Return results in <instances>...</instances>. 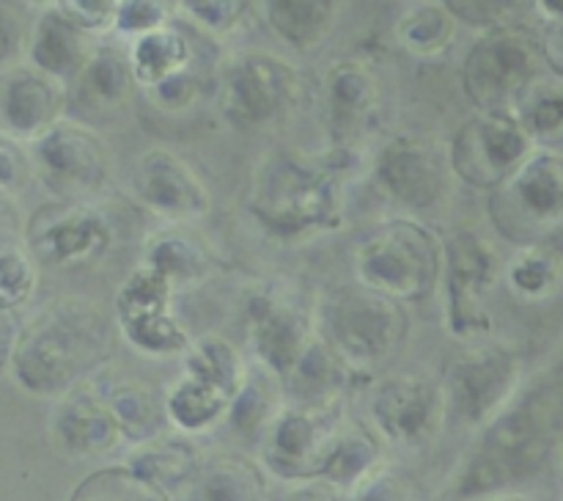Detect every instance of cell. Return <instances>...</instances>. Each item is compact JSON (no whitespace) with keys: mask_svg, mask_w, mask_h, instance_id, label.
<instances>
[{"mask_svg":"<svg viewBox=\"0 0 563 501\" xmlns=\"http://www.w3.org/2000/svg\"><path fill=\"white\" fill-rule=\"evenodd\" d=\"M341 422L339 411L284 405L258 438L264 468L289 484L319 479Z\"/></svg>","mask_w":563,"mask_h":501,"instance_id":"18","label":"cell"},{"mask_svg":"<svg viewBox=\"0 0 563 501\" xmlns=\"http://www.w3.org/2000/svg\"><path fill=\"white\" fill-rule=\"evenodd\" d=\"M31 179H36V176H33L27 146L11 141V138H0V193H3V202H14Z\"/></svg>","mask_w":563,"mask_h":501,"instance_id":"46","label":"cell"},{"mask_svg":"<svg viewBox=\"0 0 563 501\" xmlns=\"http://www.w3.org/2000/svg\"><path fill=\"white\" fill-rule=\"evenodd\" d=\"M22 237L42 268L69 270L102 262L115 229L93 202H49L27 215Z\"/></svg>","mask_w":563,"mask_h":501,"instance_id":"13","label":"cell"},{"mask_svg":"<svg viewBox=\"0 0 563 501\" xmlns=\"http://www.w3.org/2000/svg\"><path fill=\"white\" fill-rule=\"evenodd\" d=\"M119 330L121 336L135 347V350H141L143 356H154V358L185 356V352L190 350L192 341H196L190 334H187L185 325L174 317V312L152 314V317L119 323Z\"/></svg>","mask_w":563,"mask_h":501,"instance_id":"40","label":"cell"},{"mask_svg":"<svg viewBox=\"0 0 563 501\" xmlns=\"http://www.w3.org/2000/svg\"><path fill=\"white\" fill-rule=\"evenodd\" d=\"M201 462L203 457L185 435H159L148 444L132 446L130 457H126V466L135 468L141 477L152 479L168 493L179 488L190 490L201 471Z\"/></svg>","mask_w":563,"mask_h":501,"instance_id":"32","label":"cell"},{"mask_svg":"<svg viewBox=\"0 0 563 501\" xmlns=\"http://www.w3.org/2000/svg\"><path fill=\"white\" fill-rule=\"evenodd\" d=\"M533 9H537L544 20H550V25L563 22V0H539V3H533Z\"/></svg>","mask_w":563,"mask_h":501,"instance_id":"52","label":"cell"},{"mask_svg":"<svg viewBox=\"0 0 563 501\" xmlns=\"http://www.w3.org/2000/svg\"><path fill=\"white\" fill-rule=\"evenodd\" d=\"M187 493L190 501H267V468L245 455L220 451L203 457Z\"/></svg>","mask_w":563,"mask_h":501,"instance_id":"29","label":"cell"},{"mask_svg":"<svg viewBox=\"0 0 563 501\" xmlns=\"http://www.w3.org/2000/svg\"><path fill=\"white\" fill-rule=\"evenodd\" d=\"M55 9L75 22L88 36L102 39L113 36L115 17H119V0H58Z\"/></svg>","mask_w":563,"mask_h":501,"instance_id":"44","label":"cell"},{"mask_svg":"<svg viewBox=\"0 0 563 501\" xmlns=\"http://www.w3.org/2000/svg\"><path fill=\"white\" fill-rule=\"evenodd\" d=\"M231 405H234V400L225 391L214 389V385L203 383L187 372H181L174 380V385L165 391L168 424L185 438L187 435L212 433L214 427H220L229 418Z\"/></svg>","mask_w":563,"mask_h":501,"instance_id":"31","label":"cell"},{"mask_svg":"<svg viewBox=\"0 0 563 501\" xmlns=\"http://www.w3.org/2000/svg\"><path fill=\"white\" fill-rule=\"evenodd\" d=\"M119 336L113 308L82 295L58 297L25 325L9 372L27 394L58 400L93 380Z\"/></svg>","mask_w":563,"mask_h":501,"instance_id":"1","label":"cell"},{"mask_svg":"<svg viewBox=\"0 0 563 501\" xmlns=\"http://www.w3.org/2000/svg\"><path fill=\"white\" fill-rule=\"evenodd\" d=\"M368 413L379 438L401 449L432 444L449 422L443 383L423 372H396L377 380Z\"/></svg>","mask_w":563,"mask_h":501,"instance_id":"16","label":"cell"},{"mask_svg":"<svg viewBox=\"0 0 563 501\" xmlns=\"http://www.w3.org/2000/svg\"><path fill=\"white\" fill-rule=\"evenodd\" d=\"M322 108L333 149L355 152L383 110V83L361 58H341L324 72Z\"/></svg>","mask_w":563,"mask_h":501,"instance_id":"20","label":"cell"},{"mask_svg":"<svg viewBox=\"0 0 563 501\" xmlns=\"http://www.w3.org/2000/svg\"><path fill=\"white\" fill-rule=\"evenodd\" d=\"M511 113L520 119L539 149L563 143V75L548 69L520 94Z\"/></svg>","mask_w":563,"mask_h":501,"instance_id":"35","label":"cell"},{"mask_svg":"<svg viewBox=\"0 0 563 501\" xmlns=\"http://www.w3.org/2000/svg\"><path fill=\"white\" fill-rule=\"evenodd\" d=\"M49 438L60 455L75 460L108 455L124 440L102 383L86 380L55 400L49 413Z\"/></svg>","mask_w":563,"mask_h":501,"instance_id":"21","label":"cell"},{"mask_svg":"<svg viewBox=\"0 0 563 501\" xmlns=\"http://www.w3.org/2000/svg\"><path fill=\"white\" fill-rule=\"evenodd\" d=\"M302 75L289 58L264 50L236 53L218 72V110L240 130H267L300 105Z\"/></svg>","mask_w":563,"mask_h":501,"instance_id":"6","label":"cell"},{"mask_svg":"<svg viewBox=\"0 0 563 501\" xmlns=\"http://www.w3.org/2000/svg\"><path fill=\"white\" fill-rule=\"evenodd\" d=\"M179 9L196 25L198 33L225 39L245 25L256 3H245V0H185V3H179Z\"/></svg>","mask_w":563,"mask_h":501,"instance_id":"41","label":"cell"},{"mask_svg":"<svg viewBox=\"0 0 563 501\" xmlns=\"http://www.w3.org/2000/svg\"><path fill=\"white\" fill-rule=\"evenodd\" d=\"M440 383L451 422L484 433L515 402L522 383V361L500 341H473L451 358Z\"/></svg>","mask_w":563,"mask_h":501,"instance_id":"7","label":"cell"},{"mask_svg":"<svg viewBox=\"0 0 563 501\" xmlns=\"http://www.w3.org/2000/svg\"><path fill=\"white\" fill-rule=\"evenodd\" d=\"M130 190L137 207L170 226H190L212 213V190L174 149L152 146L132 165Z\"/></svg>","mask_w":563,"mask_h":501,"instance_id":"17","label":"cell"},{"mask_svg":"<svg viewBox=\"0 0 563 501\" xmlns=\"http://www.w3.org/2000/svg\"><path fill=\"white\" fill-rule=\"evenodd\" d=\"M245 314L247 350H251L253 363L284 383L319 339L317 308L308 312L289 292L278 286H264L256 295H251Z\"/></svg>","mask_w":563,"mask_h":501,"instance_id":"15","label":"cell"},{"mask_svg":"<svg viewBox=\"0 0 563 501\" xmlns=\"http://www.w3.org/2000/svg\"><path fill=\"white\" fill-rule=\"evenodd\" d=\"M449 146L412 132L385 141L372 160L374 190L405 213H423L440 204L449 190Z\"/></svg>","mask_w":563,"mask_h":501,"instance_id":"14","label":"cell"},{"mask_svg":"<svg viewBox=\"0 0 563 501\" xmlns=\"http://www.w3.org/2000/svg\"><path fill=\"white\" fill-rule=\"evenodd\" d=\"M146 94H148V102H152L157 110H163V113H185V110H190L192 105L201 99L203 77L201 72H198V66H192V69L170 77V80H165L163 86L152 88V91Z\"/></svg>","mask_w":563,"mask_h":501,"instance_id":"45","label":"cell"},{"mask_svg":"<svg viewBox=\"0 0 563 501\" xmlns=\"http://www.w3.org/2000/svg\"><path fill=\"white\" fill-rule=\"evenodd\" d=\"M454 17L460 20L462 28H473L484 36V33L504 31V28L520 25L522 9H531L528 3H484V0H445Z\"/></svg>","mask_w":563,"mask_h":501,"instance_id":"42","label":"cell"},{"mask_svg":"<svg viewBox=\"0 0 563 501\" xmlns=\"http://www.w3.org/2000/svg\"><path fill=\"white\" fill-rule=\"evenodd\" d=\"M544 457V433L528 405H511L482 433V440L460 471L462 495H504L517 479L528 477Z\"/></svg>","mask_w":563,"mask_h":501,"instance_id":"12","label":"cell"},{"mask_svg":"<svg viewBox=\"0 0 563 501\" xmlns=\"http://www.w3.org/2000/svg\"><path fill=\"white\" fill-rule=\"evenodd\" d=\"M170 6L159 0H119V17H115L113 36L126 39V44L146 33L170 25Z\"/></svg>","mask_w":563,"mask_h":501,"instance_id":"43","label":"cell"},{"mask_svg":"<svg viewBox=\"0 0 563 501\" xmlns=\"http://www.w3.org/2000/svg\"><path fill=\"white\" fill-rule=\"evenodd\" d=\"M33 176L53 202H93L113 179V154L88 124L64 119L27 146Z\"/></svg>","mask_w":563,"mask_h":501,"instance_id":"10","label":"cell"},{"mask_svg":"<svg viewBox=\"0 0 563 501\" xmlns=\"http://www.w3.org/2000/svg\"><path fill=\"white\" fill-rule=\"evenodd\" d=\"M38 259L27 248L25 237H14L5 229L0 242V312H20L38 286Z\"/></svg>","mask_w":563,"mask_h":501,"instance_id":"39","label":"cell"},{"mask_svg":"<svg viewBox=\"0 0 563 501\" xmlns=\"http://www.w3.org/2000/svg\"><path fill=\"white\" fill-rule=\"evenodd\" d=\"M489 224L515 248L553 246L563 231V154L539 149L506 185L489 193Z\"/></svg>","mask_w":563,"mask_h":501,"instance_id":"5","label":"cell"},{"mask_svg":"<svg viewBox=\"0 0 563 501\" xmlns=\"http://www.w3.org/2000/svg\"><path fill=\"white\" fill-rule=\"evenodd\" d=\"M460 20L449 3H412L401 11L396 22V42L401 50L421 61H434L449 55L454 47Z\"/></svg>","mask_w":563,"mask_h":501,"instance_id":"34","label":"cell"},{"mask_svg":"<svg viewBox=\"0 0 563 501\" xmlns=\"http://www.w3.org/2000/svg\"><path fill=\"white\" fill-rule=\"evenodd\" d=\"M284 405V389H280L278 380H275L273 374L264 372V369L253 367L245 389L236 394L234 405H231L225 424H231L236 433L247 435V438H251V435H258V438H262L264 429L269 427V422L278 416V411Z\"/></svg>","mask_w":563,"mask_h":501,"instance_id":"38","label":"cell"},{"mask_svg":"<svg viewBox=\"0 0 563 501\" xmlns=\"http://www.w3.org/2000/svg\"><path fill=\"white\" fill-rule=\"evenodd\" d=\"M317 328L344 367L352 374H363L399 352L410 317L401 303L357 286L335 290L319 301Z\"/></svg>","mask_w":563,"mask_h":501,"instance_id":"4","label":"cell"},{"mask_svg":"<svg viewBox=\"0 0 563 501\" xmlns=\"http://www.w3.org/2000/svg\"><path fill=\"white\" fill-rule=\"evenodd\" d=\"M383 468V438L377 435V429L357 422V418H344L319 479L339 490L341 495H346L361 488L363 482H368Z\"/></svg>","mask_w":563,"mask_h":501,"instance_id":"27","label":"cell"},{"mask_svg":"<svg viewBox=\"0 0 563 501\" xmlns=\"http://www.w3.org/2000/svg\"><path fill=\"white\" fill-rule=\"evenodd\" d=\"M410 482L399 471L385 466L383 471L374 473L368 482H363L361 488L346 493L341 501H410Z\"/></svg>","mask_w":563,"mask_h":501,"instance_id":"47","label":"cell"},{"mask_svg":"<svg viewBox=\"0 0 563 501\" xmlns=\"http://www.w3.org/2000/svg\"><path fill=\"white\" fill-rule=\"evenodd\" d=\"M352 152L302 154L273 149L256 163L247 193L253 220L280 242L335 231L344 224V163Z\"/></svg>","mask_w":563,"mask_h":501,"instance_id":"2","label":"cell"},{"mask_svg":"<svg viewBox=\"0 0 563 501\" xmlns=\"http://www.w3.org/2000/svg\"><path fill=\"white\" fill-rule=\"evenodd\" d=\"M258 17L280 44L291 50H317L333 36L344 6L335 0H264Z\"/></svg>","mask_w":563,"mask_h":501,"instance_id":"26","label":"cell"},{"mask_svg":"<svg viewBox=\"0 0 563 501\" xmlns=\"http://www.w3.org/2000/svg\"><path fill=\"white\" fill-rule=\"evenodd\" d=\"M141 262L157 270L176 292L203 284L218 270L212 248L187 226H168V229L154 231L143 246Z\"/></svg>","mask_w":563,"mask_h":501,"instance_id":"23","label":"cell"},{"mask_svg":"<svg viewBox=\"0 0 563 501\" xmlns=\"http://www.w3.org/2000/svg\"><path fill=\"white\" fill-rule=\"evenodd\" d=\"M445 242L421 220L399 215L374 226L352 251L357 286L396 303H421L443 284Z\"/></svg>","mask_w":563,"mask_h":501,"instance_id":"3","label":"cell"},{"mask_svg":"<svg viewBox=\"0 0 563 501\" xmlns=\"http://www.w3.org/2000/svg\"><path fill=\"white\" fill-rule=\"evenodd\" d=\"M506 262H500L498 248L484 235L462 229L445 240L443 268V312L445 328L451 336L467 341H484L493 334V314L487 308V295L498 275H504Z\"/></svg>","mask_w":563,"mask_h":501,"instance_id":"11","label":"cell"},{"mask_svg":"<svg viewBox=\"0 0 563 501\" xmlns=\"http://www.w3.org/2000/svg\"><path fill=\"white\" fill-rule=\"evenodd\" d=\"M544 44V58H548V66L553 72L563 75V22H555V25H548L542 36Z\"/></svg>","mask_w":563,"mask_h":501,"instance_id":"51","label":"cell"},{"mask_svg":"<svg viewBox=\"0 0 563 501\" xmlns=\"http://www.w3.org/2000/svg\"><path fill=\"white\" fill-rule=\"evenodd\" d=\"M69 86L27 61L0 69V138L31 146L66 119Z\"/></svg>","mask_w":563,"mask_h":501,"instance_id":"19","label":"cell"},{"mask_svg":"<svg viewBox=\"0 0 563 501\" xmlns=\"http://www.w3.org/2000/svg\"><path fill=\"white\" fill-rule=\"evenodd\" d=\"M251 363L245 352L220 334H203L190 345V350L181 356V372L225 391L231 400H236L251 378Z\"/></svg>","mask_w":563,"mask_h":501,"instance_id":"33","label":"cell"},{"mask_svg":"<svg viewBox=\"0 0 563 501\" xmlns=\"http://www.w3.org/2000/svg\"><path fill=\"white\" fill-rule=\"evenodd\" d=\"M537 152V141L511 110H476L449 141V165L462 185L493 193Z\"/></svg>","mask_w":563,"mask_h":501,"instance_id":"9","label":"cell"},{"mask_svg":"<svg viewBox=\"0 0 563 501\" xmlns=\"http://www.w3.org/2000/svg\"><path fill=\"white\" fill-rule=\"evenodd\" d=\"M548 69L542 36L522 25L478 36L462 58V91L476 110H511Z\"/></svg>","mask_w":563,"mask_h":501,"instance_id":"8","label":"cell"},{"mask_svg":"<svg viewBox=\"0 0 563 501\" xmlns=\"http://www.w3.org/2000/svg\"><path fill=\"white\" fill-rule=\"evenodd\" d=\"M97 39L88 36L86 31L66 20L55 3L44 6L36 20L31 22V36H27L25 61L36 66L38 72L49 75L53 80L71 86L91 61L97 50Z\"/></svg>","mask_w":563,"mask_h":501,"instance_id":"22","label":"cell"},{"mask_svg":"<svg viewBox=\"0 0 563 501\" xmlns=\"http://www.w3.org/2000/svg\"><path fill=\"white\" fill-rule=\"evenodd\" d=\"M344 495L335 488H330L322 479H311V482H291L284 493L275 501H341Z\"/></svg>","mask_w":563,"mask_h":501,"instance_id":"49","label":"cell"},{"mask_svg":"<svg viewBox=\"0 0 563 501\" xmlns=\"http://www.w3.org/2000/svg\"><path fill=\"white\" fill-rule=\"evenodd\" d=\"M506 286L526 303L548 301L563 281V257L553 246L517 248L504 268Z\"/></svg>","mask_w":563,"mask_h":501,"instance_id":"36","label":"cell"},{"mask_svg":"<svg viewBox=\"0 0 563 501\" xmlns=\"http://www.w3.org/2000/svg\"><path fill=\"white\" fill-rule=\"evenodd\" d=\"M352 378L355 374L319 336L311 350L291 369L289 378L280 383V389H284L286 405L308 407V411H339Z\"/></svg>","mask_w":563,"mask_h":501,"instance_id":"25","label":"cell"},{"mask_svg":"<svg viewBox=\"0 0 563 501\" xmlns=\"http://www.w3.org/2000/svg\"><path fill=\"white\" fill-rule=\"evenodd\" d=\"M487 501H522V499H517V495L504 493V495H495V499H487Z\"/></svg>","mask_w":563,"mask_h":501,"instance_id":"53","label":"cell"},{"mask_svg":"<svg viewBox=\"0 0 563 501\" xmlns=\"http://www.w3.org/2000/svg\"><path fill=\"white\" fill-rule=\"evenodd\" d=\"M0 328H3V369L9 372L25 325H22V319H16V312H0Z\"/></svg>","mask_w":563,"mask_h":501,"instance_id":"50","label":"cell"},{"mask_svg":"<svg viewBox=\"0 0 563 501\" xmlns=\"http://www.w3.org/2000/svg\"><path fill=\"white\" fill-rule=\"evenodd\" d=\"M14 3H0V50H3V69L25 61L27 36L31 25H22V17H16Z\"/></svg>","mask_w":563,"mask_h":501,"instance_id":"48","label":"cell"},{"mask_svg":"<svg viewBox=\"0 0 563 501\" xmlns=\"http://www.w3.org/2000/svg\"><path fill=\"white\" fill-rule=\"evenodd\" d=\"M132 72L143 91L163 86L170 77L196 66V44L181 28L165 25L126 44Z\"/></svg>","mask_w":563,"mask_h":501,"instance_id":"30","label":"cell"},{"mask_svg":"<svg viewBox=\"0 0 563 501\" xmlns=\"http://www.w3.org/2000/svg\"><path fill=\"white\" fill-rule=\"evenodd\" d=\"M69 501H170L168 490L141 477L126 462L104 466L75 484Z\"/></svg>","mask_w":563,"mask_h":501,"instance_id":"37","label":"cell"},{"mask_svg":"<svg viewBox=\"0 0 563 501\" xmlns=\"http://www.w3.org/2000/svg\"><path fill=\"white\" fill-rule=\"evenodd\" d=\"M108 405L119 422L124 440L132 446L148 444V440L165 435L168 411H165V394H159L148 380L143 378H119L102 383Z\"/></svg>","mask_w":563,"mask_h":501,"instance_id":"28","label":"cell"},{"mask_svg":"<svg viewBox=\"0 0 563 501\" xmlns=\"http://www.w3.org/2000/svg\"><path fill=\"white\" fill-rule=\"evenodd\" d=\"M135 88L141 86L132 72L126 47L99 42L86 69L69 86V97L88 113H115L130 105Z\"/></svg>","mask_w":563,"mask_h":501,"instance_id":"24","label":"cell"}]
</instances>
